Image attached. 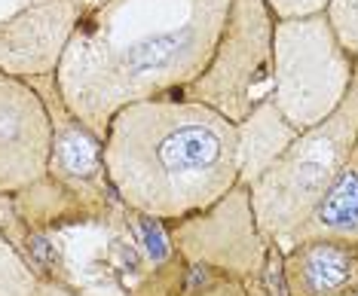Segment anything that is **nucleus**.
Listing matches in <instances>:
<instances>
[{"instance_id":"9","label":"nucleus","mask_w":358,"mask_h":296,"mask_svg":"<svg viewBox=\"0 0 358 296\" xmlns=\"http://www.w3.org/2000/svg\"><path fill=\"white\" fill-rule=\"evenodd\" d=\"M285 296H358V242L300 238L282 248Z\"/></svg>"},{"instance_id":"14","label":"nucleus","mask_w":358,"mask_h":296,"mask_svg":"<svg viewBox=\"0 0 358 296\" xmlns=\"http://www.w3.org/2000/svg\"><path fill=\"white\" fill-rule=\"evenodd\" d=\"M0 296H89L71 281L37 275L19 251L0 235Z\"/></svg>"},{"instance_id":"8","label":"nucleus","mask_w":358,"mask_h":296,"mask_svg":"<svg viewBox=\"0 0 358 296\" xmlns=\"http://www.w3.org/2000/svg\"><path fill=\"white\" fill-rule=\"evenodd\" d=\"M52 117L34 80L0 71V195H15L46 175Z\"/></svg>"},{"instance_id":"13","label":"nucleus","mask_w":358,"mask_h":296,"mask_svg":"<svg viewBox=\"0 0 358 296\" xmlns=\"http://www.w3.org/2000/svg\"><path fill=\"white\" fill-rule=\"evenodd\" d=\"M300 238H349V242H358V150L346 162V168L340 171V177L334 180V186L322 195V202L313 208V214L282 242V248L291 242H300Z\"/></svg>"},{"instance_id":"5","label":"nucleus","mask_w":358,"mask_h":296,"mask_svg":"<svg viewBox=\"0 0 358 296\" xmlns=\"http://www.w3.org/2000/svg\"><path fill=\"white\" fill-rule=\"evenodd\" d=\"M275 19L266 0H233L208 64L181 92L239 126L273 92Z\"/></svg>"},{"instance_id":"15","label":"nucleus","mask_w":358,"mask_h":296,"mask_svg":"<svg viewBox=\"0 0 358 296\" xmlns=\"http://www.w3.org/2000/svg\"><path fill=\"white\" fill-rule=\"evenodd\" d=\"M123 217H126L129 229H132L135 242L141 244V253L148 257V269L175 257L172 232H169L166 220L150 217V214H141V211H132V208H123Z\"/></svg>"},{"instance_id":"12","label":"nucleus","mask_w":358,"mask_h":296,"mask_svg":"<svg viewBox=\"0 0 358 296\" xmlns=\"http://www.w3.org/2000/svg\"><path fill=\"white\" fill-rule=\"evenodd\" d=\"M300 131L285 119L273 98H264L245 119L239 122V180L251 186L255 180L285 153Z\"/></svg>"},{"instance_id":"3","label":"nucleus","mask_w":358,"mask_h":296,"mask_svg":"<svg viewBox=\"0 0 358 296\" xmlns=\"http://www.w3.org/2000/svg\"><path fill=\"white\" fill-rule=\"evenodd\" d=\"M358 150V68L346 98L319 126L300 131L285 153L248 186L257 226L270 242L282 244L322 195L334 186Z\"/></svg>"},{"instance_id":"2","label":"nucleus","mask_w":358,"mask_h":296,"mask_svg":"<svg viewBox=\"0 0 358 296\" xmlns=\"http://www.w3.org/2000/svg\"><path fill=\"white\" fill-rule=\"evenodd\" d=\"M104 165L123 208L175 223L242 184L239 126L181 95L138 101L113 113Z\"/></svg>"},{"instance_id":"4","label":"nucleus","mask_w":358,"mask_h":296,"mask_svg":"<svg viewBox=\"0 0 358 296\" xmlns=\"http://www.w3.org/2000/svg\"><path fill=\"white\" fill-rule=\"evenodd\" d=\"M355 68L324 13L275 22L270 98L297 131L319 126L337 110L352 86Z\"/></svg>"},{"instance_id":"1","label":"nucleus","mask_w":358,"mask_h":296,"mask_svg":"<svg viewBox=\"0 0 358 296\" xmlns=\"http://www.w3.org/2000/svg\"><path fill=\"white\" fill-rule=\"evenodd\" d=\"M233 0H99L55 68L68 110L99 138L113 113L181 95L208 64Z\"/></svg>"},{"instance_id":"10","label":"nucleus","mask_w":358,"mask_h":296,"mask_svg":"<svg viewBox=\"0 0 358 296\" xmlns=\"http://www.w3.org/2000/svg\"><path fill=\"white\" fill-rule=\"evenodd\" d=\"M13 208L22 214V220L43 232H55L64 226L83 223H108L113 220V208H120L117 195H95L86 190L62 184L50 175L34 180L22 193L10 195Z\"/></svg>"},{"instance_id":"11","label":"nucleus","mask_w":358,"mask_h":296,"mask_svg":"<svg viewBox=\"0 0 358 296\" xmlns=\"http://www.w3.org/2000/svg\"><path fill=\"white\" fill-rule=\"evenodd\" d=\"M132 296H270V290L257 275L190 262L175 253L172 260L150 266L138 278Z\"/></svg>"},{"instance_id":"6","label":"nucleus","mask_w":358,"mask_h":296,"mask_svg":"<svg viewBox=\"0 0 358 296\" xmlns=\"http://www.w3.org/2000/svg\"><path fill=\"white\" fill-rule=\"evenodd\" d=\"M175 253L190 262L224 266L233 272L264 278L270 260V242L257 226L251 193L245 184H236L217 205L169 223Z\"/></svg>"},{"instance_id":"16","label":"nucleus","mask_w":358,"mask_h":296,"mask_svg":"<svg viewBox=\"0 0 358 296\" xmlns=\"http://www.w3.org/2000/svg\"><path fill=\"white\" fill-rule=\"evenodd\" d=\"M324 15H328L340 46H343L358 64V0H331Z\"/></svg>"},{"instance_id":"17","label":"nucleus","mask_w":358,"mask_h":296,"mask_svg":"<svg viewBox=\"0 0 358 296\" xmlns=\"http://www.w3.org/2000/svg\"><path fill=\"white\" fill-rule=\"evenodd\" d=\"M331 0H266L275 22L288 19H309V15H322L328 10Z\"/></svg>"},{"instance_id":"7","label":"nucleus","mask_w":358,"mask_h":296,"mask_svg":"<svg viewBox=\"0 0 358 296\" xmlns=\"http://www.w3.org/2000/svg\"><path fill=\"white\" fill-rule=\"evenodd\" d=\"M99 0H0V71L52 77L77 24Z\"/></svg>"}]
</instances>
